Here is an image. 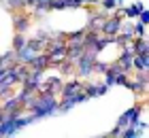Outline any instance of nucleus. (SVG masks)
Returning a JSON list of instances; mask_svg holds the SVG:
<instances>
[{
	"mask_svg": "<svg viewBox=\"0 0 149 138\" xmlns=\"http://www.w3.org/2000/svg\"><path fill=\"white\" fill-rule=\"evenodd\" d=\"M139 113H141V106H134V108H130L128 113L119 119V123L117 126L121 128V126H136V119H139Z\"/></svg>",
	"mask_w": 149,
	"mask_h": 138,
	"instance_id": "nucleus-5",
	"label": "nucleus"
},
{
	"mask_svg": "<svg viewBox=\"0 0 149 138\" xmlns=\"http://www.w3.org/2000/svg\"><path fill=\"white\" fill-rule=\"evenodd\" d=\"M24 47H26V38H24L22 32H17L15 40H13V51H19V49H24Z\"/></svg>",
	"mask_w": 149,
	"mask_h": 138,
	"instance_id": "nucleus-9",
	"label": "nucleus"
},
{
	"mask_svg": "<svg viewBox=\"0 0 149 138\" xmlns=\"http://www.w3.org/2000/svg\"><path fill=\"white\" fill-rule=\"evenodd\" d=\"M4 119H6V113H4V110H0V123H2Z\"/></svg>",
	"mask_w": 149,
	"mask_h": 138,
	"instance_id": "nucleus-19",
	"label": "nucleus"
},
{
	"mask_svg": "<svg viewBox=\"0 0 149 138\" xmlns=\"http://www.w3.org/2000/svg\"><path fill=\"white\" fill-rule=\"evenodd\" d=\"M132 53H147V40L141 36H139V40L132 38Z\"/></svg>",
	"mask_w": 149,
	"mask_h": 138,
	"instance_id": "nucleus-8",
	"label": "nucleus"
},
{
	"mask_svg": "<svg viewBox=\"0 0 149 138\" xmlns=\"http://www.w3.org/2000/svg\"><path fill=\"white\" fill-rule=\"evenodd\" d=\"M32 117L34 119H40V117H47V115H51V113H56L58 110V102L56 98H53V94H47V92H40V96H36L34 100H32Z\"/></svg>",
	"mask_w": 149,
	"mask_h": 138,
	"instance_id": "nucleus-1",
	"label": "nucleus"
},
{
	"mask_svg": "<svg viewBox=\"0 0 149 138\" xmlns=\"http://www.w3.org/2000/svg\"><path fill=\"white\" fill-rule=\"evenodd\" d=\"M83 92H85L87 98H94V96H98V92H96V87H94V85H85Z\"/></svg>",
	"mask_w": 149,
	"mask_h": 138,
	"instance_id": "nucleus-13",
	"label": "nucleus"
},
{
	"mask_svg": "<svg viewBox=\"0 0 149 138\" xmlns=\"http://www.w3.org/2000/svg\"><path fill=\"white\" fill-rule=\"evenodd\" d=\"M119 136H126V138H132V136H139V130H136V126H128V130H126V132H121Z\"/></svg>",
	"mask_w": 149,
	"mask_h": 138,
	"instance_id": "nucleus-11",
	"label": "nucleus"
},
{
	"mask_svg": "<svg viewBox=\"0 0 149 138\" xmlns=\"http://www.w3.org/2000/svg\"><path fill=\"white\" fill-rule=\"evenodd\" d=\"M134 34L141 36V38H145V24H139L136 28H134Z\"/></svg>",
	"mask_w": 149,
	"mask_h": 138,
	"instance_id": "nucleus-15",
	"label": "nucleus"
},
{
	"mask_svg": "<svg viewBox=\"0 0 149 138\" xmlns=\"http://www.w3.org/2000/svg\"><path fill=\"white\" fill-rule=\"evenodd\" d=\"M83 89V85H81V81H70V83H66V85L62 87V96L66 98V96H74L77 92H81Z\"/></svg>",
	"mask_w": 149,
	"mask_h": 138,
	"instance_id": "nucleus-7",
	"label": "nucleus"
},
{
	"mask_svg": "<svg viewBox=\"0 0 149 138\" xmlns=\"http://www.w3.org/2000/svg\"><path fill=\"white\" fill-rule=\"evenodd\" d=\"M115 2H117V4H119V2H121V0H115Z\"/></svg>",
	"mask_w": 149,
	"mask_h": 138,
	"instance_id": "nucleus-20",
	"label": "nucleus"
},
{
	"mask_svg": "<svg viewBox=\"0 0 149 138\" xmlns=\"http://www.w3.org/2000/svg\"><path fill=\"white\" fill-rule=\"evenodd\" d=\"M107 70H109V66H107V64H102V62H96V60H94V72H107Z\"/></svg>",
	"mask_w": 149,
	"mask_h": 138,
	"instance_id": "nucleus-12",
	"label": "nucleus"
},
{
	"mask_svg": "<svg viewBox=\"0 0 149 138\" xmlns=\"http://www.w3.org/2000/svg\"><path fill=\"white\" fill-rule=\"evenodd\" d=\"M98 32H102L104 36H117V34L121 32V19H119V15L111 17V19H104Z\"/></svg>",
	"mask_w": 149,
	"mask_h": 138,
	"instance_id": "nucleus-2",
	"label": "nucleus"
},
{
	"mask_svg": "<svg viewBox=\"0 0 149 138\" xmlns=\"http://www.w3.org/2000/svg\"><path fill=\"white\" fill-rule=\"evenodd\" d=\"M107 89H109L107 85H98V87H96V92H98L100 96H102V94H107Z\"/></svg>",
	"mask_w": 149,
	"mask_h": 138,
	"instance_id": "nucleus-18",
	"label": "nucleus"
},
{
	"mask_svg": "<svg viewBox=\"0 0 149 138\" xmlns=\"http://www.w3.org/2000/svg\"><path fill=\"white\" fill-rule=\"evenodd\" d=\"M6 4H11V6H17V9H22V6H26V0H6Z\"/></svg>",
	"mask_w": 149,
	"mask_h": 138,
	"instance_id": "nucleus-17",
	"label": "nucleus"
},
{
	"mask_svg": "<svg viewBox=\"0 0 149 138\" xmlns=\"http://www.w3.org/2000/svg\"><path fill=\"white\" fill-rule=\"evenodd\" d=\"M132 58H134V53L126 49L124 53H121V58L117 60V66H119V68H121L124 72H128V70L132 68Z\"/></svg>",
	"mask_w": 149,
	"mask_h": 138,
	"instance_id": "nucleus-6",
	"label": "nucleus"
},
{
	"mask_svg": "<svg viewBox=\"0 0 149 138\" xmlns=\"http://www.w3.org/2000/svg\"><path fill=\"white\" fill-rule=\"evenodd\" d=\"M141 9H143V4H132V6H128L126 9V15L128 17H139V13H141Z\"/></svg>",
	"mask_w": 149,
	"mask_h": 138,
	"instance_id": "nucleus-10",
	"label": "nucleus"
},
{
	"mask_svg": "<svg viewBox=\"0 0 149 138\" xmlns=\"http://www.w3.org/2000/svg\"><path fill=\"white\" fill-rule=\"evenodd\" d=\"M139 17H141V24H147V21H149V13H147V9H145V6H143V9H141Z\"/></svg>",
	"mask_w": 149,
	"mask_h": 138,
	"instance_id": "nucleus-16",
	"label": "nucleus"
},
{
	"mask_svg": "<svg viewBox=\"0 0 149 138\" xmlns=\"http://www.w3.org/2000/svg\"><path fill=\"white\" fill-rule=\"evenodd\" d=\"M13 26H15V30L17 32H26L28 30V26H30V15L28 13H15V17H13Z\"/></svg>",
	"mask_w": 149,
	"mask_h": 138,
	"instance_id": "nucleus-4",
	"label": "nucleus"
},
{
	"mask_svg": "<svg viewBox=\"0 0 149 138\" xmlns=\"http://www.w3.org/2000/svg\"><path fill=\"white\" fill-rule=\"evenodd\" d=\"M100 4H102L104 9H109V11H113L115 6H117V2H115V0H100Z\"/></svg>",
	"mask_w": 149,
	"mask_h": 138,
	"instance_id": "nucleus-14",
	"label": "nucleus"
},
{
	"mask_svg": "<svg viewBox=\"0 0 149 138\" xmlns=\"http://www.w3.org/2000/svg\"><path fill=\"white\" fill-rule=\"evenodd\" d=\"M28 66H30V70H38V72H43L47 66H49V58H47V53H36L34 58H32L28 62Z\"/></svg>",
	"mask_w": 149,
	"mask_h": 138,
	"instance_id": "nucleus-3",
	"label": "nucleus"
}]
</instances>
